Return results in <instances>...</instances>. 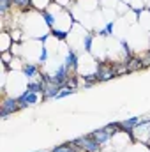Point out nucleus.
Masks as SVG:
<instances>
[{
	"mask_svg": "<svg viewBox=\"0 0 150 152\" xmlns=\"http://www.w3.org/2000/svg\"><path fill=\"white\" fill-rule=\"evenodd\" d=\"M21 75H23V78H27L28 81L34 80L39 75V66L34 64V62H23L21 64Z\"/></svg>",
	"mask_w": 150,
	"mask_h": 152,
	"instance_id": "8",
	"label": "nucleus"
},
{
	"mask_svg": "<svg viewBox=\"0 0 150 152\" xmlns=\"http://www.w3.org/2000/svg\"><path fill=\"white\" fill-rule=\"evenodd\" d=\"M69 76H71L69 67H67L66 64H60V66L55 69V73L50 75V83H53V85H64V83L69 80Z\"/></svg>",
	"mask_w": 150,
	"mask_h": 152,
	"instance_id": "6",
	"label": "nucleus"
},
{
	"mask_svg": "<svg viewBox=\"0 0 150 152\" xmlns=\"http://www.w3.org/2000/svg\"><path fill=\"white\" fill-rule=\"evenodd\" d=\"M39 152H42V151H39ZM48 152H51V151H48Z\"/></svg>",
	"mask_w": 150,
	"mask_h": 152,
	"instance_id": "25",
	"label": "nucleus"
},
{
	"mask_svg": "<svg viewBox=\"0 0 150 152\" xmlns=\"http://www.w3.org/2000/svg\"><path fill=\"white\" fill-rule=\"evenodd\" d=\"M147 147H149V149H150V142H149V143H147Z\"/></svg>",
	"mask_w": 150,
	"mask_h": 152,
	"instance_id": "24",
	"label": "nucleus"
},
{
	"mask_svg": "<svg viewBox=\"0 0 150 152\" xmlns=\"http://www.w3.org/2000/svg\"><path fill=\"white\" fill-rule=\"evenodd\" d=\"M117 64H113V62H101V64H97V69H95V76H97V80L99 81H108V80H111L117 76V67H115Z\"/></svg>",
	"mask_w": 150,
	"mask_h": 152,
	"instance_id": "3",
	"label": "nucleus"
},
{
	"mask_svg": "<svg viewBox=\"0 0 150 152\" xmlns=\"http://www.w3.org/2000/svg\"><path fill=\"white\" fill-rule=\"evenodd\" d=\"M16 99H18V103H20V106H21V108L36 106V104L41 103V99L44 101V97H41V94H37V92H30V90H23Z\"/></svg>",
	"mask_w": 150,
	"mask_h": 152,
	"instance_id": "4",
	"label": "nucleus"
},
{
	"mask_svg": "<svg viewBox=\"0 0 150 152\" xmlns=\"http://www.w3.org/2000/svg\"><path fill=\"white\" fill-rule=\"evenodd\" d=\"M73 94H76L74 88H66V87H64V88L60 90V94H58L55 99H57V101H58V99H66V97H69V96H73Z\"/></svg>",
	"mask_w": 150,
	"mask_h": 152,
	"instance_id": "17",
	"label": "nucleus"
},
{
	"mask_svg": "<svg viewBox=\"0 0 150 152\" xmlns=\"http://www.w3.org/2000/svg\"><path fill=\"white\" fill-rule=\"evenodd\" d=\"M76 2H78V0H71V4H76Z\"/></svg>",
	"mask_w": 150,
	"mask_h": 152,
	"instance_id": "23",
	"label": "nucleus"
},
{
	"mask_svg": "<svg viewBox=\"0 0 150 152\" xmlns=\"http://www.w3.org/2000/svg\"><path fill=\"white\" fill-rule=\"evenodd\" d=\"M94 37H95V34H92V32H85V34H83V50H85L87 53H90V51H92V42H94Z\"/></svg>",
	"mask_w": 150,
	"mask_h": 152,
	"instance_id": "14",
	"label": "nucleus"
},
{
	"mask_svg": "<svg viewBox=\"0 0 150 152\" xmlns=\"http://www.w3.org/2000/svg\"><path fill=\"white\" fill-rule=\"evenodd\" d=\"M64 64L69 67V71H76L78 69V66H79V55L76 53L73 48H69V51H67V55L64 58Z\"/></svg>",
	"mask_w": 150,
	"mask_h": 152,
	"instance_id": "9",
	"label": "nucleus"
},
{
	"mask_svg": "<svg viewBox=\"0 0 150 152\" xmlns=\"http://www.w3.org/2000/svg\"><path fill=\"white\" fill-rule=\"evenodd\" d=\"M143 64H145V67H149L150 66V48H149V51H147V57L143 58Z\"/></svg>",
	"mask_w": 150,
	"mask_h": 152,
	"instance_id": "21",
	"label": "nucleus"
},
{
	"mask_svg": "<svg viewBox=\"0 0 150 152\" xmlns=\"http://www.w3.org/2000/svg\"><path fill=\"white\" fill-rule=\"evenodd\" d=\"M37 62L41 64V66L48 62V48H46L44 44L41 46V51H39V58H37Z\"/></svg>",
	"mask_w": 150,
	"mask_h": 152,
	"instance_id": "16",
	"label": "nucleus"
},
{
	"mask_svg": "<svg viewBox=\"0 0 150 152\" xmlns=\"http://www.w3.org/2000/svg\"><path fill=\"white\" fill-rule=\"evenodd\" d=\"M79 149L76 147L73 142H67V143H62V145H57V147H53L51 152H78Z\"/></svg>",
	"mask_w": 150,
	"mask_h": 152,
	"instance_id": "12",
	"label": "nucleus"
},
{
	"mask_svg": "<svg viewBox=\"0 0 150 152\" xmlns=\"http://www.w3.org/2000/svg\"><path fill=\"white\" fill-rule=\"evenodd\" d=\"M120 46H122V51H124V55H125V57H131V55H133L131 46H129V42H127L125 39H120Z\"/></svg>",
	"mask_w": 150,
	"mask_h": 152,
	"instance_id": "18",
	"label": "nucleus"
},
{
	"mask_svg": "<svg viewBox=\"0 0 150 152\" xmlns=\"http://www.w3.org/2000/svg\"><path fill=\"white\" fill-rule=\"evenodd\" d=\"M20 110H21V106H20V103L14 96H4L2 104H0V118L5 120L9 115H14Z\"/></svg>",
	"mask_w": 150,
	"mask_h": 152,
	"instance_id": "2",
	"label": "nucleus"
},
{
	"mask_svg": "<svg viewBox=\"0 0 150 152\" xmlns=\"http://www.w3.org/2000/svg\"><path fill=\"white\" fill-rule=\"evenodd\" d=\"M120 131H117V129H111L110 126H104V127H101V129H95L94 133H90L101 145H104V143H108L111 138H115L117 134H118Z\"/></svg>",
	"mask_w": 150,
	"mask_h": 152,
	"instance_id": "5",
	"label": "nucleus"
},
{
	"mask_svg": "<svg viewBox=\"0 0 150 152\" xmlns=\"http://www.w3.org/2000/svg\"><path fill=\"white\" fill-rule=\"evenodd\" d=\"M73 143H74L81 152H99V151H101V143H99L92 134L79 136V138L73 140Z\"/></svg>",
	"mask_w": 150,
	"mask_h": 152,
	"instance_id": "1",
	"label": "nucleus"
},
{
	"mask_svg": "<svg viewBox=\"0 0 150 152\" xmlns=\"http://www.w3.org/2000/svg\"><path fill=\"white\" fill-rule=\"evenodd\" d=\"M124 64L127 66V73H134V71H141L145 67L143 64V58L141 57H136V55H131V57H125Z\"/></svg>",
	"mask_w": 150,
	"mask_h": 152,
	"instance_id": "7",
	"label": "nucleus"
},
{
	"mask_svg": "<svg viewBox=\"0 0 150 152\" xmlns=\"http://www.w3.org/2000/svg\"><path fill=\"white\" fill-rule=\"evenodd\" d=\"M12 7L18 11H32L34 9V0H11Z\"/></svg>",
	"mask_w": 150,
	"mask_h": 152,
	"instance_id": "11",
	"label": "nucleus"
},
{
	"mask_svg": "<svg viewBox=\"0 0 150 152\" xmlns=\"http://www.w3.org/2000/svg\"><path fill=\"white\" fill-rule=\"evenodd\" d=\"M39 14H41V18H42V21H44V25L51 30V28H55V23H57V18H55V14H51L48 9H42V11H39Z\"/></svg>",
	"mask_w": 150,
	"mask_h": 152,
	"instance_id": "10",
	"label": "nucleus"
},
{
	"mask_svg": "<svg viewBox=\"0 0 150 152\" xmlns=\"http://www.w3.org/2000/svg\"><path fill=\"white\" fill-rule=\"evenodd\" d=\"M97 34H99L101 37H108V34H106V30H104V28H101V30H99Z\"/></svg>",
	"mask_w": 150,
	"mask_h": 152,
	"instance_id": "22",
	"label": "nucleus"
},
{
	"mask_svg": "<svg viewBox=\"0 0 150 152\" xmlns=\"http://www.w3.org/2000/svg\"><path fill=\"white\" fill-rule=\"evenodd\" d=\"M50 37H51V34H50V32H48V34H42V36H34V39L39 41L41 44H46V41H48Z\"/></svg>",
	"mask_w": 150,
	"mask_h": 152,
	"instance_id": "19",
	"label": "nucleus"
},
{
	"mask_svg": "<svg viewBox=\"0 0 150 152\" xmlns=\"http://www.w3.org/2000/svg\"><path fill=\"white\" fill-rule=\"evenodd\" d=\"M50 34H51V37H57L58 41H66V39L69 37V30L67 28H58V27L51 28Z\"/></svg>",
	"mask_w": 150,
	"mask_h": 152,
	"instance_id": "13",
	"label": "nucleus"
},
{
	"mask_svg": "<svg viewBox=\"0 0 150 152\" xmlns=\"http://www.w3.org/2000/svg\"><path fill=\"white\" fill-rule=\"evenodd\" d=\"M11 7H12V2L11 0H0V16L5 18L7 12L11 11Z\"/></svg>",
	"mask_w": 150,
	"mask_h": 152,
	"instance_id": "15",
	"label": "nucleus"
},
{
	"mask_svg": "<svg viewBox=\"0 0 150 152\" xmlns=\"http://www.w3.org/2000/svg\"><path fill=\"white\" fill-rule=\"evenodd\" d=\"M113 28H115V21H108L106 27H104V30H106L108 36H113Z\"/></svg>",
	"mask_w": 150,
	"mask_h": 152,
	"instance_id": "20",
	"label": "nucleus"
}]
</instances>
